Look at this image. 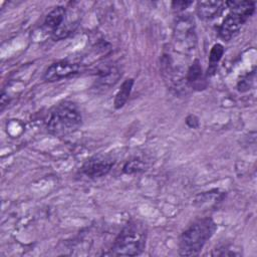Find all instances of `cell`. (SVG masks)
I'll return each instance as SVG.
<instances>
[{"instance_id": "obj_12", "label": "cell", "mask_w": 257, "mask_h": 257, "mask_svg": "<svg viewBox=\"0 0 257 257\" xmlns=\"http://www.w3.org/2000/svg\"><path fill=\"white\" fill-rule=\"evenodd\" d=\"M143 169V164L139 160H134L127 162L123 167V172L126 174H133L136 172H139Z\"/></svg>"}, {"instance_id": "obj_9", "label": "cell", "mask_w": 257, "mask_h": 257, "mask_svg": "<svg viewBox=\"0 0 257 257\" xmlns=\"http://www.w3.org/2000/svg\"><path fill=\"white\" fill-rule=\"evenodd\" d=\"M224 6L225 2L221 1H201L197 5L196 12L201 19L209 20L218 16Z\"/></svg>"}, {"instance_id": "obj_4", "label": "cell", "mask_w": 257, "mask_h": 257, "mask_svg": "<svg viewBox=\"0 0 257 257\" xmlns=\"http://www.w3.org/2000/svg\"><path fill=\"white\" fill-rule=\"evenodd\" d=\"M225 5L230 8V13L219 28V36L228 41L239 32L242 25L254 13L255 3L251 1H227Z\"/></svg>"}, {"instance_id": "obj_7", "label": "cell", "mask_w": 257, "mask_h": 257, "mask_svg": "<svg viewBox=\"0 0 257 257\" xmlns=\"http://www.w3.org/2000/svg\"><path fill=\"white\" fill-rule=\"evenodd\" d=\"M175 37L182 45H185L187 49H192L196 43L194 21L189 17L180 18L176 24Z\"/></svg>"}, {"instance_id": "obj_2", "label": "cell", "mask_w": 257, "mask_h": 257, "mask_svg": "<svg viewBox=\"0 0 257 257\" xmlns=\"http://www.w3.org/2000/svg\"><path fill=\"white\" fill-rule=\"evenodd\" d=\"M216 229L217 225L211 218H202L195 221L182 233L180 237V255H198L206 242L213 236Z\"/></svg>"}, {"instance_id": "obj_10", "label": "cell", "mask_w": 257, "mask_h": 257, "mask_svg": "<svg viewBox=\"0 0 257 257\" xmlns=\"http://www.w3.org/2000/svg\"><path fill=\"white\" fill-rule=\"evenodd\" d=\"M133 85H134L133 78L126 79L122 82V84L120 85V88L118 89V91L115 95V98H114V107L115 108H120L124 105V103L126 102L128 96H130Z\"/></svg>"}, {"instance_id": "obj_8", "label": "cell", "mask_w": 257, "mask_h": 257, "mask_svg": "<svg viewBox=\"0 0 257 257\" xmlns=\"http://www.w3.org/2000/svg\"><path fill=\"white\" fill-rule=\"evenodd\" d=\"M186 80H187V83L193 89L201 90L207 86L206 78L203 74L202 66L198 59L194 60V62L189 67V69L187 71V75H186Z\"/></svg>"}, {"instance_id": "obj_5", "label": "cell", "mask_w": 257, "mask_h": 257, "mask_svg": "<svg viewBox=\"0 0 257 257\" xmlns=\"http://www.w3.org/2000/svg\"><path fill=\"white\" fill-rule=\"evenodd\" d=\"M114 162L111 158L103 155L93 156L82 166V173L91 179L105 176L112 168Z\"/></svg>"}, {"instance_id": "obj_13", "label": "cell", "mask_w": 257, "mask_h": 257, "mask_svg": "<svg viewBox=\"0 0 257 257\" xmlns=\"http://www.w3.org/2000/svg\"><path fill=\"white\" fill-rule=\"evenodd\" d=\"M193 2L192 1H174L172 2V7L177 10V11H182V10H185L186 8H188Z\"/></svg>"}, {"instance_id": "obj_11", "label": "cell", "mask_w": 257, "mask_h": 257, "mask_svg": "<svg viewBox=\"0 0 257 257\" xmlns=\"http://www.w3.org/2000/svg\"><path fill=\"white\" fill-rule=\"evenodd\" d=\"M223 53H224V47L221 44L217 43L212 47L210 54H209L210 66L208 68V74H212L215 72V70L217 68V63L222 58Z\"/></svg>"}, {"instance_id": "obj_1", "label": "cell", "mask_w": 257, "mask_h": 257, "mask_svg": "<svg viewBox=\"0 0 257 257\" xmlns=\"http://www.w3.org/2000/svg\"><path fill=\"white\" fill-rule=\"evenodd\" d=\"M147 235L148 230L145 223L139 220L130 221L121 229L107 254L113 256L139 255L146 247Z\"/></svg>"}, {"instance_id": "obj_6", "label": "cell", "mask_w": 257, "mask_h": 257, "mask_svg": "<svg viewBox=\"0 0 257 257\" xmlns=\"http://www.w3.org/2000/svg\"><path fill=\"white\" fill-rule=\"evenodd\" d=\"M80 66L77 63L69 61H57L47 67L43 74V78L46 81H58L62 78H66L73 74L78 73Z\"/></svg>"}, {"instance_id": "obj_14", "label": "cell", "mask_w": 257, "mask_h": 257, "mask_svg": "<svg viewBox=\"0 0 257 257\" xmlns=\"http://www.w3.org/2000/svg\"><path fill=\"white\" fill-rule=\"evenodd\" d=\"M186 122H187V124L190 127H198V125H199V119L195 115H193V114L189 115L186 118Z\"/></svg>"}, {"instance_id": "obj_3", "label": "cell", "mask_w": 257, "mask_h": 257, "mask_svg": "<svg viewBox=\"0 0 257 257\" xmlns=\"http://www.w3.org/2000/svg\"><path fill=\"white\" fill-rule=\"evenodd\" d=\"M82 122L78 107L72 102H63L51 110L47 119V131L54 136H65L75 132Z\"/></svg>"}]
</instances>
